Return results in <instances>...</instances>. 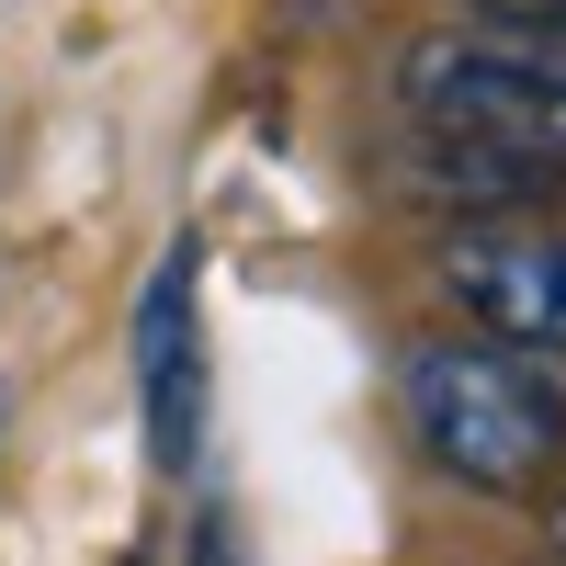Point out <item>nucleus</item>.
<instances>
[{
  "instance_id": "nucleus-1",
  "label": "nucleus",
  "mask_w": 566,
  "mask_h": 566,
  "mask_svg": "<svg viewBox=\"0 0 566 566\" xmlns=\"http://www.w3.org/2000/svg\"><path fill=\"white\" fill-rule=\"evenodd\" d=\"M408 431L419 453L442 464L453 488H488V499H544L555 464H566V386L533 352H499V340H419L408 374Z\"/></svg>"
},
{
  "instance_id": "nucleus-2",
  "label": "nucleus",
  "mask_w": 566,
  "mask_h": 566,
  "mask_svg": "<svg viewBox=\"0 0 566 566\" xmlns=\"http://www.w3.org/2000/svg\"><path fill=\"white\" fill-rule=\"evenodd\" d=\"M397 103L510 181L566 170V34H431L397 57Z\"/></svg>"
},
{
  "instance_id": "nucleus-3",
  "label": "nucleus",
  "mask_w": 566,
  "mask_h": 566,
  "mask_svg": "<svg viewBox=\"0 0 566 566\" xmlns=\"http://www.w3.org/2000/svg\"><path fill=\"white\" fill-rule=\"evenodd\" d=\"M442 295L476 317L499 352L566 363V227H544V216H464V227H442Z\"/></svg>"
},
{
  "instance_id": "nucleus-4",
  "label": "nucleus",
  "mask_w": 566,
  "mask_h": 566,
  "mask_svg": "<svg viewBox=\"0 0 566 566\" xmlns=\"http://www.w3.org/2000/svg\"><path fill=\"white\" fill-rule=\"evenodd\" d=\"M136 397H148V464L181 476L205 442V261H193V239L136 295Z\"/></svg>"
},
{
  "instance_id": "nucleus-5",
  "label": "nucleus",
  "mask_w": 566,
  "mask_h": 566,
  "mask_svg": "<svg viewBox=\"0 0 566 566\" xmlns=\"http://www.w3.org/2000/svg\"><path fill=\"white\" fill-rule=\"evenodd\" d=\"M476 12H499V23H533V34H566V0H476Z\"/></svg>"
},
{
  "instance_id": "nucleus-6",
  "label": "nucleus",
  "mask_w": 566,
  "mask_h": 566,
  "mask_svg": "<svg viewBox=\"0 0 566 566\" xmlns=\"http://www.w3.org/2000/svg\"><path fill=\"white\" fill-rule=\"evenodd\" d=\"M193 566H250V555H239V533H227V522H205V544H193Z\"/></svg>"
},
{
  "instance_id": "nucleus-7",
  "label": "nucleus",
  "mask_w": 566,
  "mask_h": 566,
  "mask_svg": "<svg viewBox=\"0 0 566 566\" xmlns=\"http://www.w3.org/2000/svg\"><path fill=\"white\" fill-rule=\"evenodd\" d=\"M544 522H555V544H566V499H555V510H544Z\"/></svg>"
},
{
  "instance_id": "nucleus-8",
  "label": "nucleus",
  "mask_w": 566,
  "mask_h": 566,
  "mask_svg": "<svg viewBox=\"0 0 566 566\" xmlns=\"http://www.w3.org/2000/svg\"><path fill=\"white\" fill-rule=\"evenodd\" d=\"M114 566H148V555H114Z\"/></svg>"
}]
</instances>
